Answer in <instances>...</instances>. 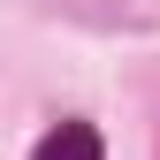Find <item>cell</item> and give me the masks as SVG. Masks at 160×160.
<instances>
[{
    "label": "cell",
    "mask_w": 160,
    "mask_h": 160,
    "mask_svg": "<svg viewBox=\"0 0 160 160\" xmlns=\"http://www.w3.org/2000/svg\"><path fill=\"white\" fill-rule=\"evenodd\" d=\"M31 160H107V137H99L84 114H61V122L31 145Z\"/></svg>",
    "instance_id": "1"
}]
</instances>
